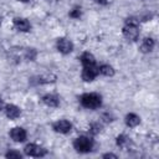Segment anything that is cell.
Segmentation results:
<instances>
[{
	"label": "cell",
	"mask_w": 159,
	"mask_h": 159,
	"mask_svg": "<svg viewBox=\"0 0 159 159\" xmlns=\"http://www.w3.org/2000/svg\"><path fill=\"white\" fill-rule=\"evenodd\" d=\"M101 130V125L98 124V123H93L92 125H91V132L93 133V134H96V133H98Z\"/></svg>",
	"instance_id": "obj_20"
},
{
	"label": "cell",
	"mask_w": 159,
	"mask_h": 159,
	"mask_svg": "<svg viewBox=\"0 0 159 159\" xmlns=\"http://www.w3.org/2000/svg\"><path fill=\"white\" fill-rule=\"evenodd\" d=\"M6 158H10V159H21L22 158V154L20 152H16V150H10L6 153Z\"/></svg>",
	"instance_id": "obj_17"
},
{
	"label": "cell",
	"mask_w": 159,
	"mask_h": 159,
	"mask_svg": "<svg viewBox=\"0 0 159 159\" xmlns=\"http://www.w3.org/2000/svg\"><path fill=\"white\" fill-rule=\"evenodd\" d=\"M5 106H6V104H5L4 101L0 98V111H4V109H5Z\"/></svg>",
	"instance_id": "obj_22"
},
{
	"label": "cell",
	"mask_w": 159,
	"mask_h": 159,
	"mask_svg": "<svg viewBox=\"0 0 159 159\" xmlns=\"http://www.w3.org/2000/svg\"><path fill=\"white\" fill-rule=\"evenodd\" d=\"M81 104L87 109H97L102 104V97L98 93H84L80 98Z\"/></svg>",
	"instance_id": "obj_2"
},
{
	"label": "cell",
	"mask_w": 159,
	"mask_h": 159,
	"mask_svg": "<svg viewBox=\"0 0 159 159\" xmlns=\"http://www.w3.org/2000/svg\"><path fill=\"white\" fill-rule=\"evenodd\" d=\"M25 154L29 155V157H35V158H40V157H43L46 155V149L35 144V143H30L25 147Z\"/></svg>",
	"instance_id": "obj_4"
},
{
	"label": "cell",
	"mask_w": 159,
	"mask_h": 159,
	"mask_svg": "<svg viewBox=\"0 0 159 159\" xmlns=\"http://www.w3.org/2000/svg\"><path fill=\"white\" fill-rule=\"evenodd\" d=\"M124 122H125L127 127L134 128L140 123V117L138 114H135V113H128L125 116V118H124Z\"/></svg>",
	"instance_id": "obj_12"
},
{
	"label": "cell",
	"mask_w": 159,
	"mask_h": 159,
	"mask_svg": "<svg viewBox=\"0 0 159 159\" xmlns=\"http://www.w3.org/2000/svg\"><path fill=\"white\" fill-rule=\"evenodd\" d=\"M10 137L14 142H17V143H21V142H25L26 140V137H27V133L24 128L21 127H15L10 130Z\"/></svg>",
	"instance_id": "obj_8"
},
{
	"label": "cell",
	"mask_w": 159,
	"mask_h": 159,
	"mask_svg": "<svg viewBox=\"0 0 159 159\" xmlns=\"http://www.w3.org/2000/svg\"><path fill=\"white\" fill-rule=\"evenodd\" d=\"M103 158H117V155L112 153H107V154H103Z\"/></svg>",
	"instance_id": "obj_21"
},
{
	"label": "cell",
	"mask_w": 159,
	"mask_h": 159,
	"mask_svg": "<svg viewBox=\"0 0 159 159\" xmlns=\"http://www.w3.org/2000/svg\"><path fill=\"white\" fill-rule=\"evenodd\" d=\"M56 47L58 50V52L63 53V55H67V53H71L73 51V43L68 40V39H58L57 42H56Z\"/></svg>",
	"instance_id": "obj_5"
},
{
	"label": "cell",
	"mask_w": 159,
	"mask_h": 159,
	"mask_svg": "<svg viewBox=\"0 0 159 159\" xmlns=\"http://www.w3.org/2000/svg\"><path fill=\"white\" fill-rule=\"evenodd\" d=\"M82 15V11H81V7H73L71 11H70V16L72 19H80Z\"/></svg>",
	"instance_id": "obj_18"
},
{
	"label": "cell",
	"mask_w": 159,
	"mask_h": 159,
	"mask_svg": "<svg viewBox=\"0 0 159 159\" xmlns=\"http://www.w3.org/2000/svg\"><path fill=\"white\" fill-rule=\"evenodd\" d=\"M19 1H21V2H29V1H31V0H19Z\"/></svg>",
	"instance_id": "obj_24"
},
{
	"label": "cell",
	"mask_w": 159,
	"mask_h": 159,
	"mask_svg": "<svg viewBox=\"0 0 159 159\" xmlns=\"http://www.w3.org/2000/svg\"><path fill=\"white\" fill-rule=\"evenodd\" d=\"M154 46H155V41H154V39H152V37H145V39L142 41L140 51L144 52V53L152 52L153 48H154Z\"/></svg>",
	"instance_id": "obj_13"
},
{
	"label": "cell",
	"mask_w": 159,
	"mask_h": 159,
	"mask_svg": "<svg viewBox=\"0 0 159 159\" xmlns=\"http://www.w3.org/2000/svg\"><path fill=\"white\" fill-rule=\"evenodd\" d=\"M98 68L94 66H83L82 71V80L86 82H92L98 76Z\"/></svg>",
	"instance_id": "obj_7"
},
{
	"label": "cell",
	"mask_w": 159,
	"mask_h": 159,
	"mask_svg": "<svg viewBox=\"0 0 159 159\" xmlns=\"http://www.w3.org/2000/svg\"><path fill=\"white\" fill-rule=\"evenodd\" d=\"M94 2H98V4H106L107 2V0H93Z\"/></svg>",
	"instance_id": "obj_23"
},
{
	"label": "cell",
	"mask_w": 159,
	"mask_h": 159,
	"mask_svg": "<svg viewBox=\"0 0 159 159\" xmlns=\"http://www.w3.org/2000/svg\"><path fill=\"white\" fill-rule=\"evenodd\" d=\"M52 128H53V130L57 132V133L67 134L68 132H71L72 124H71V122H68L67 119H60V120H57V122L53 123Z\"/></svg>",
	"instance_id": "obj_6"
},
{
	"label": "cell",
	"mask_w": 159,
	"mask_h": 159,
	"mask_svg": "<svg viewBox=\"0 0 159 159\" xmlns=\"http://www.w3.org/2000/svg\"><path fill=\"white\" fill-rule=\"evenodd\" d=\"M42 102H43L47 107H51V108H55V107H57V106L60 104L58 97L55 96V94H51V93L45 94V96L42 97Z\"/></svg>",
	"instance_id": "obj_11"
},
{
	"label": "cell",
	"mask_w": 159,
	"mask_h": 159,
	"mask_svg": "<svg viewBox=\"0 0 159 159\" xmlns=\"http://www.w3.org/2000/svg\"><path fill=\"white\" fill-rule=\"evenodd\" d=\"M14 26H15L16 30H19L21 32H27L31 29L30 22L24 17H15L14 19Z\"/></svg>",
	"instance_id": "obj_9"
},
{
	"label": "cell",
	"mask_w": 159,
	"mask_h": 159,
	"mask_svg": "<svg viewBox=\"0 0 159 159\" xmlns=\"http://www.w3.org/2000/svg\"><path fill=\"white\" fill-rule=\"evenodd\" d=\"M35 57H36V51H35V48H27V50H26V58L34 61Z\"/></svg>",
	"instance_id": "obj_19"
},
{
	"label": "cell",
	"mask_w": 159,
	"mask_h": 159,
	"mask_svg": "<svg viewBox=\"0 0 159 159\" xmlns=\"http://www.w3.org/2000/svg\"><path fill=\"white\" fill-rule=\"evenodd\" d=\"M73 147H75V149H76L77 152H80V153H88V152H91L92 148H93V142H92V139H89L88 137L82 135V137H78V138L75 139Z\"/></svg>",
	"instance_id": "obj_3"
},
{
	"label": "cell",
	"mask_w": 159,
	"mask_h": 159,
	"mask_svg": "<svg viewBox=\"0 0 159 159\" xmlns=\"http://www.w3.org/2000/svg\"><path fill=\"white\" fill-rule=\"evenodd\" d=\"M116 142H117V145L119 148H127L129 145V138L127 135H124V134L118 135L117 139H116Z\"/></svg>",
	"instance_id": "obj_16"
},
{
	"label": "cell",
	"mask_w": 159,
	"mask_h": 159,
	"mask_svg": "<svg viewBox=\"0 0 159 159\" xmlns=\"http://www.w3.org/2000/svg\"><path fill=\"white\" fill-rule=\"evenodd\" d=\"M123 36L129 41H135L139 36V20L135 17H128L123 27Z\"/></svg>",
	"instance_id": "obj_1"
},
{
	"label": "cell",
	"mask_w": 159,
	"mask_h": 159,
	"mask_svg": "<svg viewBox=\"0 0 159 159\" xmlns=\"http://www.w3.org/2000/svg\"><path fill=\"white\" fill-rule=\"evenodd\" d=\"M98 68V73L106 76V77H112L114 75V68L111 65H101Z\"/></svg>",
	"instance_id": "obj_15"
},
{
	"label": "cell",
	"mask_w": 159,
	"mask_h": 159,
	"mask_svg": "<svg viewBox=\"0 0 159 159\" xmlns=\"http://www.w3.org/2000/svg\"><path fill=\"white\" fill-rule=\"evenodd\" d=\"M80 60L83 66H94V63H96V58L91 52H83L81 55Z\"/></svg>",
	"instance_id": "obj_14"
},
{
	"label": "cell",
	"mask_w": 159,
	"mask_h": 159,
	"mask_svg": "<svg viewBox=\"0 0 159 159\" xmlns=\"http://www.w3.org/2000/svg\"><path fill=\"white\" fill-rule=\"evenodd\" d=\"M4 111H5L6 117H7L9 119H16V118H19L20 114H21L20 108H19L17 106H15V104H6Z\"/></svg>",
	"instance_id": "obj_10"
}]
</instances>
